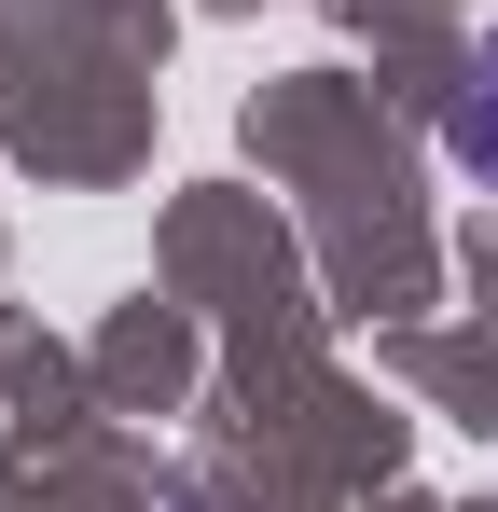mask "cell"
Here are the masks:
<instances>
[{
    "label": "cell",
    "mask_w": 498,
    "mask_h": 512,
    "mask_svg": "<svg viewBox=\"0 0 498 512\" xmlns=\"http://www.w3.org/2000/svg\"><path fill=\"white\" fill-rule=\"evenodd\" d=\"M443 153H457V167L498 194V56H471V84L443 97Z\"/></svg>",
    "instance_id": "cell-1"
}]
</instances>
